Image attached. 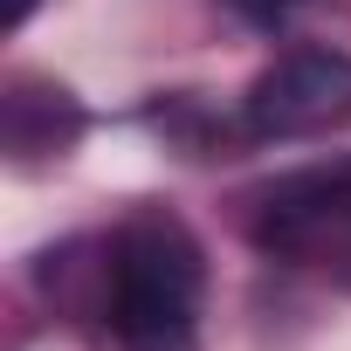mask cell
<instances>
[{"mask_svg":"<svg viewBox=\"0 0 351 351\" xmlns=\"http://www.w3.org/2000/svg\"><path fill=\"white\" fill-rule=\"evenodd\" d=\"M200 248L172 214H138L110 241V324L124 351H193Z\"/></svg>","mask_w":351,"mask_h":351,"instance_id":"obj_1","label":"cell"},{"mask_svg":"<svg viewBox=\"0 0 351 351\" xmlns=\"http://www.w3.org/2000/svg\"><path fill=\"white\" fill-rule=\"evenodd\" d=\"M255 241L296 269H344L351 276V158L310 165L276 180L255 207Z\"/></svg>","mask_w":351,"mask_h":351,"instance_id":"obj_2","label":"cell"},{"mask_svg":"<svg viewBox=\"0 0 351 351\" xmlns=\"http://www.w3.org/2000/svg\"><path fill=\"white\" fill-rule=\"evenodd\" d=\"M344 117H351V56L337 49H289L241 97V124L255 138H317Z\"/></svg>","mask_w":351,"mask_h":351,"instance_id":"obj_3","label":"cell"},{"mask_svg":"<svg viewBox=\"0 0 351 351\" xmlns=\"http://www.w3.org/2000/svg\"><path fill=\"white\" fill-rule=\"evenodd\" d=\"M228 8H234V14L248 21V28H262V35H276V28H282V21H289L296 8H303V0H228Z\"/></svg>","mask_w":351,"mask_h":351,"instance_id":"obj_4","label":"cell"},{"mask_svg":"<svg viewBox=\"0 0 351 351\" xmlns=\"http://www.w3.org/2000/svg\"><path fill=\"white\" fill-rule=\"evenodd\" d=\"M28 14H35V0H0V21H8V28H21Z\"/></svg>","mask_w":351,"mask_h":351,"instance_id":"obj_5","label":"cell"}]
</instances>
